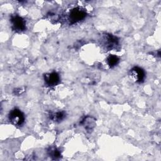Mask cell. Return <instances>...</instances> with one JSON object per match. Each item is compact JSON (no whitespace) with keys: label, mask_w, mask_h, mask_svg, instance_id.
Instances as JSON below:
<instances>
[{"label":"cell","mask_w":161,"mask_h":161,"mask_svg":"<svg viewBox=\"0 0 161 161\" xmlns=\"http://www.w3.org/2000/svg\"><path fill=\"white\" fill-rule=\"evenodd\" d=\"M101 43L105 49L109 51L117 48L119 44V40L116 36L105 33L101 36Z\"/></svg>","instance_id":"cell-1"},{"label":"cell","mask_w":161,"mask_h":161,"mask_svg":"<svg viewBox=\"0 0 161 161\" xmlns=\"http://www.w3.org/2000/svg\"><path fill=\"white\" fill-rule=\"evenodd\" d=\"M8 119L10 123L14 126H21L25 122V116L24 113L20 109L14 108L9 113Z\"/></svg>","instance_id":"cell-2"},{"label":"cell","mask_w":161,"mask_h":161,"mask_svg":"<svg viewBox=\"0 0 161 161\" xmlns=\"http://www.w3.org/2000/svg\"><path fill=\"white\" fill-rule=\"evenodd\" d=\"M87 16L84 9L80 8H74L71 9L69 13L68 21L70 24L73 25L83 20Z\"/></svg>","instance_id":"cell-3"},{"label":"cell","mask_w":161,"mask_h":161,"mask_svg":"<svg viewBox=\"0 0 161 161\" xmlns=\"http://www.w3.org/2000/svg\"><path fill=\"white\" fill-rule=\"evenodd\" d=\"M10 22L12 30L16 32H21L26 30V21L18 15H13L11 17Z\"/></svg>","instance_id":"cell-4"},{"label":"cell","mask_w":161,"mask_h":161,"mask_svg":"<svg viewBox=\"0 0 161 161\" xmlns=\"http://www.w3.org/2000/svg\"><path fill=\"white\" fill-rule=\"evenodd\" d=\"M129 76L135 82L142 83L145 80V72L142 68L135 66L130 70Z\"/></svg>","instance_id":"cell-5"},{"label":"cell","mask_w":161,"mask_h":161,"mask_svg":"<svg viewBox=\"0 0 161 161\" xmlns=\"http://www.w3.org/2000/svg\"><path fill=\"white\" fill-rule=\"evenodd\" d=\"M60 80L59 74L56 72L47 73L44 75V81L45 84L48 87L57 86Z\"/></svg>","instance_id":"cell-6"},{"label":"cell","mask_w":161,"mask_h":161,"mask_svg":"<svg viewBox=\"0 0 161 161\" xmlns=\"http://www.w3.org/2000/svg\"><path fill=\"white\" fill-rule=\"evenodd\" d=\"M80 124L84 127L87 131L91 132L96 126V119L92 116H85L80 121Z\"/></svg>","instance_id":"cell-7"},{"label":"cell","mask_w":161,"mask_h":161,"mask_svg":"<svg viewBox=\"0 0 161 161\" xmlns=\"http://www.w3.org/2000/svg\"><path fill=\"white\" fill-rule=\"evenodd\" d=\"M66 117V113L64 111H57L50 114V118L55 122H60Z\"/></svg>","instance_id":"cell-8"},{"label":"cell","mask_w":161,"mask_h":161,"mask_svg":"<svg viewBox=\"0 0 161 161\" xmlns=\"http://www.w3.org/2000/svg\"><path fill=\"white\" fill-rule=\"evenodd\" d=\"M106 62L110 68H113L118 64L119 62V58L115 55H109L106 58Z\"/></svg>","instance_id":"cell-9"},{"label":"cell","mask_w":161,"mask_h":161,"mask_svg":"<svg viewBox=\"0 0 161 161\" xmlns=\"http://www.w3.org/2000/svg\"><path fill=\"white\" fill-rule=\"evenodd\" d=\"M48 154L52 159H58L61 157V153L58 149L55 147H50L48 150Z\"/></svg>","instance_id":"cell-10"}]
</instances>
